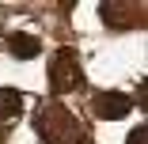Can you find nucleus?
I'll return each instance as SVG.
<instances>
[{"label":"nucleus","instance_id":"nucleus-1","mask_svg":"<svg viewBox=\"0 0 148 144\" xmlns=\"http://www.w3.org/2000/svg\"><path fill=\"white\" fill-rule=\"evenodd\" d=\"M38 133L42 144H84V129L72 118V110H65L61 102H49L38 114Z\"/></svg>","mask_w":148,"mask_h":144},{"label":"nucleus","instance_id":"nucleus-2","mask_svg":"<svg viewBox=\"0 0 148 144\" xmlns=\"http://www.w3.org/2000/svg\"><path fill=\"white\" fill-rule=\"evenodd\" d=\"M84 83V72H80V61H76V49H57L53 61H49V87L53 95H69Z\"/></svg>","mask_w":148,"mask_h":144},{"label":"nucleus","instance_id":"nucleus-3","mask_svg":"<svg viewBox=\"0 0 148 144\" xmlns=\"http://www.w3.org/2000/svg\"><path fill=\"white\" fill-rule=\"evenodd\" d=\"M129 110H133V99L122 95V91H103V95L95 99V114H99V118H110V121L125 118Z\"/></svg>","mask_w":148,"mask_h":144},{"label":"nucleus","instance_id":"nucleus-4","mask_svg":"<svg viewBox=\"0 0 148 144\" xmlns=\"http://www.w3.org/2000/svg\"><path fill=\"white\" fill-rule=\"evenodd\" d=\"M8 49H12V57H19V61H31V57H38L42 42H38L34 34H23V31H12V34H8Z\"/></svg>","mask_w":148,"mask_h":144},{"label":"nucleus","instance_id":"nucleus-5","mask_svg":"<svg viewBox=\"0 0 148 144\" xmlns=\"http://www.w3.org/2000/svg\"><path fill=\"white\" fill-rule=\"evenodd\" d=\"M23 106V95L15 87H0V118H15Z\"/></svg>","mask_w":148,"mask_h":144},{"label":"nucleus","instance_id":"nucleus-6","mask_svg":"<svg viewBox=\"0 0 148 144\" xmlns=\"http://www.w3.org/2000/svg\"><path fill=\"white\" fill-rule=\"evenodd\" d=\"M144 140H148V125H137L129 133V144H144Z\"/></svg>","mask_w":148,"mask_h":144}]
</instances>
